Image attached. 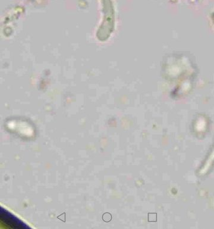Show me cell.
Wrapping results in <instances>:
<instances>
[{"label": "cell", "mask_w": 214, "mask_h": 229, "mask_svg": "<svg viewBox=\"0 0 214 229\" xmlns=\"http://www.w3.org/2000/svg\"><path fill=\"white\" fill-rule=\"evenodd\" d=\"M157 221V215L156 213L148 214V221L149 222H156Z\"/></svg>", "instance_id": "cell-2"}, {"label": "cell", "mask_w": 214, "mask_h": 229, "mask_svg": "<svg viewBox=\"0 0 214 229\" xmlns=\"http://www.w3.org/2000/svg\"><path fill=\"white\" fill-rule=\"evenodd\" d=\"M102 219L105 222H109L112 219V216L109 213H105L102 216Z\"/></svg>", "instance_id": "cell-3"}, {"label": "cell", "mask_w": 214, "mask_h": 229, "mask_svg": "<svg viewBox=\"0 0 214 229\" xmlns=\"http://www.w3.org/2000/svg\"><path fill=\"white\" fill-rule=\"evenodd\" d=\"M2 212H1V214H3V215H5L7 217L8 219H4V218H2V220L5 221V220H7V221H5V223H7L8 224H13V227L14 228H26V227H27V226H26L24 223H22V221H21L20 220H19L18 218H16L15 217L13 216L12 214H8V212H7V214L4 213V211L3 210V209H1V210Z\"/></svg>", "instance_id": "cell-1"}]
</instances>
